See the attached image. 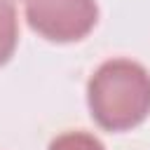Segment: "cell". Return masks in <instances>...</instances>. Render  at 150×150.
<instances>
[{"label":"cell","instance_id":"obj_1","mask_svg":"<svg viewBox=\"0 0 150 150\" xmlns=\"http://www.w3.org/2000/svg\"><path fill=\"white\" fill-rule=\"evenodd\" d=\"M91 117L108 131H127L150 115V73L129 59L98 66L87 84Z\"/></svg>","mask_w":150,"mask_h":150},{"label":"cell","instance_id":"obj_2","mask_svg":"<svg viewBox=\"0 0 150 150\" xmlns=\"http://www.w3.org/2000/svg\"><path fill=\"white\" fill-rule=\"evenodd\" d=\"M28 26L52 42H75L91 33L98 19L96 0H28Z\"/></svg>","mask_w":150,"mask_h":150},{"label":"cell","instance_id":"obj_3","mask_svg":"<svg viewBox=\"0 0 150 150\" xmlns=\"http://www.w3.org/2000/svg\"><path fill=\"white\" fill-rule=\"evenodd\" d=\"M19 42V21L12 0H0V66H5Z\"/></svg>","mask_w":150,"mask_h":150},{"label":"cell","instance_id":"obj_4","mask_svg":"<svg viewBox=\"0 0 150 150\" xmlns=\"http://www.w3.org/2000/svg\"><path fill=\"white\" fill-rule=\"evenodd\" d=\"M49 150H105V148L96 136L87 131H66L52 141Z\"/></svg>","mask_w":150,"mask_h":150}]
</instances>
